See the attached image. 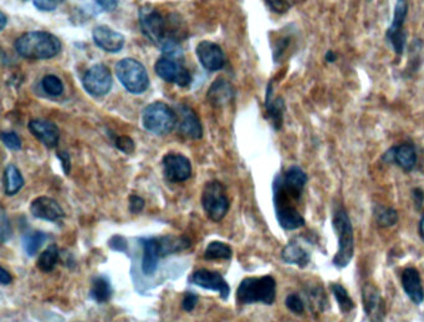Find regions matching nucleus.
Returning <instances> with one entry per match:
<instances>
[{
    "label": "nucleus",
    "instance_id": "14",
    "mask_svg": "<svg viewBox=\"0 0 424 322\" xmlns=\"http://www.w3.org/2000/svg\"><path fill=\"white\" fill-rule=\"evenodd\" d=\"M199 63L208 71L221 70L226 65V54L219 45L212 41H202L197 46Z\"/></svg>",
    "mask_w": 424,
    "mask_h": 322
},
{
    "label": "nucleus",
    "instance_id": "23",
    "mask_svg": "<svg viewBox=\"0 0 424 322\" xmlns=\"http://www.w3.org/2000/svg\"><path fill=\"white\" fill-rule=\"evenodd\" d=\"M140 242L143 247L142 270L146 275H152L157 270L158 260L162 258L158 238H142Z\"/></svg>",
    "mask_w": 424,
    "mask_h": 322
},
{
    "label": "nucleus",
    "instance_id": "20",
    "mask_svg": "<svg viewBox=\"0 0 424 322\" xmlns=\"http://www.w3.org/2000/svg\"><path fill=\"white\" fill-rule=\"evenodd\" d=\"M362 301L366 315L370 317L371 321L382 322L385 316V302L375 285H366L362 291Z\"/></svg>",
    "mask_w": 424,
    "mask_h": 322
},
{
    "label": "nucleus",
    "instance_id": "41",
    "mask_svg": "<svg viewBox=\"0 0 424 322\" xmlns=\"http://www.w3.org/2000/svg\"><path fill=\"white\" fill-rule=\"evenodd\" d=\"M198 304V296L193 292H186V295L183 297L182 307L183 310L187 312L193 311L194 307Z\"/></svg>",
    "mask_w": 424,
    "mask_h": 322
},
{
    "label": "nucleus",
    "instance_id": "26",
    "mask_svg": "<svg viewBox=\"0 0 424 322\" xmlns=\"http://www.w3.org/2000/svg\"><path fill=\"white\" fill-rule=\"evenodd\" d=\"M3 183L6 195H15L24 186V178L14 165H8L4 169Z\"/></svg>",
    "mask_w": 424,
    "mask_h": 322
},
{
    "label": "nucleus",
    "instance_id": "45",
    "mask_svg": "<svg viewBox=\"0 0 424 322\" xmlns=\"http://www.w3.org/2000/svg\"><path fill=\"white\" fill-rule=\"evenodd\" d=\"M412 197H413L414 205L417 210H420L424 202V192L420 188H414L412 192Z\"/></svg>",
    "mask_w": 424,
    "mask_h": 322
},
{
    "label": "nucleus",
    "instance_id": "29",
    "mask_svg": "<svg viewBox=\"0 0 424 322\" xmlns=\"http://www.w3.org/2000/svg\"><path fill=\"white\" fill-rule=\"evenodd\" d=\"M373 217L376 219L377 224L383 228L396 226L398 221L397 210L385 207V205H377L373 208Z\"/></svg>",
    "mask_w": 424,
    "mask_h": 322
},
{
    "label": "nucleus",
    "instance_id": "42",
    "mask_svg": "<svg viewBox=\"0 0 424 322\" xmlns=\"http://www.w3.org/2000/svg\"><path fill=\"white\" fill-rule=\"evenodd\" d=\"M143 208H145V200H143V198H141L139 195H134V194L129 197V212L131 213L137 214V213L142 212Z\"/></svg>",
    "mask_w": 424,
    "mask_h": 322
},
{
    "label": "nucleus",
    "instance_id": "48",
    "mask_svg": "<svg viewBox=\"0 0 424 322\" xmlns=\"http://www.w3.org/2000/svg\"><path fill=\"white\" fill-rule=\"evenodd\" d=\"M325 59L328 63H333L336 60V54L333 51H328V54L325 55Z\"/></svg>",
    "mask_w": 424,
    "mask_h": 322
},
{
    "label": "nucleus",
    "instance_id": "37",
    "mask_svg": "<svg viewBox=\"0 0 424 322\" xmlns=\"http://www.w3.org/2000/svg\"><path fill=\"white\" fill-rule=\"evenodd\" d=\"M3 143L11 150H19L22 148V140L15 132H3L1 134Z\"/></svg>",
    "mask_w": 424,
    "mask_h": 322
},
{
    "label": "nucleus",
    "instance_id": "30",
    "mask_svg": "<svg viewBox=\"0 0 424 322\" xmlns=\"http://www.w3.org/2000/svg\"><path fill=\"white\" fill-rule=\"evenodd\" d=\"M59 249L53 244L50 247H46L38 259V268L44 271V273H50L54 270L58 260H59Z\"/></svg>",
    "mask_w": 424,
    "mask_h": 322
},
{
    "label": "nucleus",
    "instance_id": "51",
    "mask_svg": "<svg viewBox=\"0 0 424 322\" xmlns=\"http://www.w3.org/2000/svg\"><path fill=\"white\" fill-rule=\"evenodd\" d=\"M61 1H64V0H61Z\"/></svg>",
    "mask_w": 424,
    "mask_h": 322
},
{
    "label": "nucleus",
    "instance_id": "17",
    "mask_svg": "<svg viewBox=\"0 0 424 322\" xmlns=\"http://www.w3.org/2000/svg\"><path fill=\"white\" fill-rule=\"evenodd\" d=\"M92 38L97 46L108 53H118L124 45V37L106 25H100L94 29Z\"/></svg>",
    "mask_w": 424,
    "mask_h": 322
},
{
    "label": "nucleus",
    "instance_id": "25",
    "mask_svg": "<svg viewBox=\"0 0 424 322\" xmlns=\"http://www.w3.org/2000/svg\"><path fill=\"white\" fill-rule=\"evenodd\" d=\"M208 101L215 105V106H221L224 103H229L233 97V89L231 84L224 80L215 81L214 84L208 91Z\"/></svg>",
    "mask_w": 424,
    "mask_h": 322
},
{
    "label": "nucleus",
    "instance_id": "18",
    "mask_svg": "<svg viewBox=\"0 0 424 322\" xmlns=\"http://www.w3.org/2000/svg\"><path fill=\"white\" fill-rule=\"evenodd\" d=\"M276 219L285 231H296L305 226L304 217L290 205L289 200H274Z\"/></svg>",
    "mask_w": 424,
    "mask_h": 322
},
{
    "label": "nucleus",
    "instance_id": "24",
    "mask_svg": "<svg viewBox=\"0 0 424 322\" xmlns=\"http://www.w3.org/2000/svg\"><path fill=\"white\" fill-rule=\"evenodd\" d=\"M281 259L286 264L297 265L300 268H305L311 260L310 254L297 243H289L281 252Z\"/></svg>",
    "mask_w": 424,
    "mask_h": 322
},
{
    "label": "nucleus",
    "instance_id": "13",
    "mask_svg": "<svg viewBox=\"0 0 424 322\" xmlns=\"http://www.w3.org/2000/svg\"><path fill=\"white\" fill-rule=\"evenodd\" d=\"M189 281L199 288L207 289V290L217 291L224 300H226L231 294L229 285L218 271H212L208 269H199L197 271H194Z\"/></svg>",
    "mask_w": 424,
    "mask_h": 322
},
{
    "label": "nucleus",
    "instance_id": "22",
    "mask_svg": "<svg viewBox=\"0 0 424 322\" xmlns=\"http://www.w3.org/2000/svg\"><path fill=\"white\" fill-rule=\"evenodd\" d=\"M402 288L413 304L420 305L423 302L424 289L417 269L407 268L403 270Z\"/></svg>",
    "mask_w": 424,
    "mask_h": 322
},
{
    "label": "nucleus",
    "instance_id": "8",
    "mask_svg": "<svg viewBox=\"0 0 424 322\" xmlns=\"http://www.w3.org/2000/svg\"><path fill=\"white\" fill-rule=\"evenodd\" d=\"M82 85L87 94H90L91 96H105L113 86L111 72L105 65H94L82 77Z\"/></svg>",
    "mask_w": 424,
    "mask_h": 322
},
{
    "label": "nucleus",
    "instance_id": "49",
    "mask_svg": "<svg viewBox=\"0 0 424 322\" xmlns=\"http://www.w3.org/2000/svg\"><path fill=\"white\" fill-rule=\"evenodd\" d=\"M419 233H420V236H422L424 242V213L422 219H420V223H419Z\"/></svg>",
    "mask_w": 424,
    "mask_h": 322
},
{
    "label": "nucleus",
    "instance_id": "6",
    "mask_svg": "<svg viewBox=\"0 0 424 322\" xmlns=\"http://www.w3.org/2000/svg\"><path fill=\"white\" fill-rule=\"evenodd\" d=\"M116 76L131 94H143L150 86V77L145 66L134 59L121 60L116 64Z\"/></svg>",
    "mask_w": 424,
    "mask_h": 322
},
{
    "label": "nucleus",
    "instance_id": "3",
    "mask_svg": "<svg viewBox=\"0 0 424 322\" xmlns=\"http://www.w3.org/2000/svg\"><path fill=\"white\" fill-rule=\"evenodd\" d=\"M333 226L338 234V247L333 264L338 269L349 266L354 255V228L344 207L333 210Z\"/></svg>",
    "mask_w": 424,
    "mask_h": 322
},
{
    "label": "nucleus",
    "instance_id": "46",
    "mask_svg": "<svg viewBox=\"0 0 424 322\" xmlns=\"http://www.w3.org/2000/svg\"><path fill=\"white\" fill-rule=\"evenodd\" d=\"M95 1L106 11H116L118 6L117 0H95Z\"/></svg>",
    "mask_w": 424,
    "mask_h": 322
},
{
    "label": "nucleus",
    "instance_id": "28",
    "mask_svg": "<svg viewBox=\"0 0 424 322\" xmlns=\"http://www.w3.org/2000/svg\"><path fill=\"white\" fill-rule=\"evenodd\" d=\"M90 296L98 304L108 302L113 296V288L110 280L106 276H96L92 280Z\"/></svg>",
    "mask_w": 424,
    "mask_h": 322
},
{
    "label": "nucleus",
    "instance_id": "16",
    "mask_svg": "<svg viewBox=\"0 0 424 322\" xmlns=\"http://www.w3.org/2000/svg\"><path fill=\"white\" fill-rule=\"evenodd\" d=\"M29 131L48 148H55L59 143L60 132L58 126L48 120H32L29 122Z\"/></svg>",
    "mask_w": 424,
    "mask_h": 322
},
{
    "label": "nucleus",
    "instance_id": "50",
    "mask_svg": "<svg viewBox=\"0 0 424 322\" xmlns=\"http://www.w3.org/2000/svg\"><path fill=\"white\" fill-rule=\"evenodd\" d=\"M0 20H1V27H0V30H4L6 25V16L4 13H1V15H0Z\"/></svg>",
    "mask_w": 424,
    "mask_h": 322
},
{
    "label": "nucleus",
    "instance_id": "9",
    "mask_svg": "<svg viewBox=\"0 0 424 322\" xmlns=\"http://www.w3.org/2000/svg\"><path fill=\"white\" fill-rule=\"evenodd\" d=\"M157 75L167 82L177 84L178 86L186 87L191 85L192 76L187 67L171 56L162 58L155 65Z\"/></svg>",
    "mask_w": 424,
    "mask_h": 322
},
{
    "label": "nucleus",
    "instance_id": "11",
    "mask_svg": "<svg viewBox=\"0 0 424 322\" xmlns=\"http://www.w3.org/2000/svg\"><path fill=\"white\" fill-rule=\"evenodd\" d=\"M307 182V173L300 167L293 166L284 173V176L275 178L274 184L279 187L291 200L301 198V194Z\"/></svg>",
    "mask_w": 424,
    "mask_h": 322
},
{
    "label": "nucleus",
    "instance_id": "1",
    "mask_svg": "<svg viewBox=\"0 0 424 322\" xmlns=\"http://www.w3.org/2000/svg\"><path fill=\"white\" fill-rule=\"evenodd\" d=\"M140 24L142 32L150 41L161 46L167 54L172 55L177 49L178 32L181 29L169 22V19L152 8H142L140 11Z\"/></svg>",
    "mask_w": 424,
    "mask_h": 322
},
{
    "label": "nucleus",
    "instance_id": "31",
    "mask_svg": "<svg viewBox=\"0 0 424 322\" xmlns=\"http://www.w3.org/2000/svg\"><path fill=\"white\" fill-rule=\"evenodd\" d=\"M233 250L226 243L212 242L205 247V260H231Z\"/></svg>",
    "mask_w": 424,
    "mask_h": 322
},
{
    "label": "nucleus",
    "instance_id": "35",
    "mask_svg": "<svg viewBox=\"0 0 424 322\" xmlns=\"http://www.w3.org/2000/svg\"><path fill=\"white\" fill-rule=\"evenodd\" d=\"M268 108L269 117L273 121V124L276 129H280L283 124V112H284V103L281 98L275 100L273 103L268 101L266 103Z\"/></svg>",
    "mask_w": 424,
    "mask_h": 322
},
{
    "label": "nucleus",
    "instance_id": "47",
    "mask_svg": "<svg viewBox=\"0 0 424 322\" xmlns=\"http://www.w3.org/2000/svg\"><path fill=\"white\" fill-rule=\"evenodd\" d=\"M0 283L1 285H9L11 283V275L9 274V271L6 269H0Z\"/></svg>",
    "mask_w": 424,
    "mask_h": 322
},
{
    "label": "nucleus",
    "instance_id": "44",
    "mask_svg": "<svg viewBox=\"0 0 424 322\" xmlns=\"http://www.w3.org/2000/svg\"><path fill=\"white\" fill-rule=\"evenodd\" d=\"M58 157H59L60 161L63 163L64 172L66 173V174H69L71 169V161L69 153H68V152H59V153H58Z\"/></svg>",
    "mask_w": 424,
    "mask_h": 322
},
{
    "label": "nucleus",
    "instance_id": "10",
    "mask_svg": "<svg viewBox=\"0 0 424 322\" xmlns=\"http://www.w3.org/2000/svg\"><path fill=\"white\" fill-rule=\"evenodd\" d=\"M409 14V3L407 0H397L393 13V20L391 27L387 32V39L392 45L394 53L402 55L406 45V34L403 32V25Z\"/></svg>",
    "mask_w": 424,
    "mask_h": 322
},
{
    "label": "nucleus",
    "instance_id": "27",
    "mask_svg": "<svg viewBox=\"0 0 424 322\" xmlns=\"http://www.w3.org/2000/svg\"><path fill=\"white\" fill-rule=\"evenodd\" d=\"M160 242V252L161 257H167L174 252H182L191 247V240L187 238H177V236H162L158 238Z\"/></svg>",
    "mask_w": 424,
    "mask_h": 322
},
{
    "label": "nucleus",
    "instance_id": "15",
    "mask_svg": "<svg viewBox=\"0 0 424 322\" xmlns=\"http://www.w3.org/2000/svg\"><path fill=\"white\" fill-rule=\"evenodd\" d=\"M383 161L387 163H396L403 171L411 172L417 165V152L412 143L404 142L402 145L396 146L387 150L383 156Z\"/></svg>",
    "mask_w": 424,
    "mask_h": 322
},
{
    "label": "nucleus",
    "instance_id": "19",
    "mask_svg": "<svg viewBox=\"0 0 424 322\" xmlns=\"http://www.w3.org/2000/svg\"><path fill=\"white\" fill-rule=\"evenodd\" d=\"M32 217L48 221H58L65 217V212L54 198L39 197L34 199L30 205Z\"/></svg>",
    "mask_w": 424,
    "mask_h": 322
},
{
    "label": "nucleus",
    "instance_id": "32",
    "mask_svg": "<svg viewBox=\"0 0 424 322\" xmlns=\"http://www.w3.org/2000/svg\"><path fill=\"white\" fill-rule=\"evenodd\" d=\"M331 291H333L335 299L338 301V307L342 314H347V312L352 311V309L354 307V302L352 299L349 297V292L345 289L344 286L341 284H331Z\"/></svg>",
    "mask_w": 424,
    "mask_h": 322
},
{
    "label": "nucleus",
    "instance_id": "38",
    "mask_svg": "<svg viewBox=\"0 0 424 322\" xmlns=\"http://www.w3.org/2000/svg\"><path fill=\"white\" fill-rule=\"evenodd\" d=\"M0 231H1V242L6 243L8 239H11V221L6 217V210L1 208V214H0Z\"/></svg>",
    "mask_w": 424,
    "mask_h": 322
},
{
    "label": "nucleus",
    "instance_id": "39",
    "mask_svg": "<svg viewBox=\"0 0 424 322\" xmlns=\"http://www.w3.org/2000/svg\"><path fill=\"white\" fill-rule=\"evenodd\" d=\"M115 145L117 147L118 150H122L124 153H132L134 150V142L132 141L131 137H127V136H120L115 141Z\"/></svg>",
    "mask_w": 424,
    "mask_h": 322
},
{
    "label": "nucleus",
    "instance_id": "21",
    "mask_svg": "<svg viewBox=\"0 0 424 322\" xmlns=\"http://www.w3.org/2000/svg\"><path fill=\"white\" fill-rule=\"evenodd\" d=\"M179 132L189 140H200L203 136L199 117L188 106L179 108Z\"/></svg>",
    "mask_w": 424,
    "mask_h": 322
},
{
    "label": "nucleus",
    "instance_id": "33",
    "mask_svg": "<svg viewBox=\"0 0 424 322\" xmlns=\"http://www.w3.org/2000/svg\"><path fill=\"white\" fill-rule=\"evenodd\" d=\"M45 240H46V236L44 234L43 231H35V233H32V234L25 236L24 238V247H25L27 255L34 257L38 252L39 249L43 247Z\"/></svg>",
    "mask_w": 424,
    "mask_h": 322
},
{
    "label": "nucleus",
    "instance_id": "40",
    "mask_svg": "<svg viewBox=\"0 0 424 322\" xmlns=\"http://www.w3.org/2000/svg\"><path fill=\"white\" fill-rule=\"evenodd\" d=\"M61 0H34V6L38 8L39 11H53L58 8Z\"/></svg>",
    "mask_w": 424,
    "mask_h": 322
},
{
    "label": "nucleus",
    "instance_id": "12",
    "mask_svg": "<svg viewBox=\"0 0 424 322\" xmlns=\"http://www.w3.org/2000/svg\"><path fill=\"white\" fill-rule=\"evenodd\" d=\"M162 163L165 176L169 182H186L192 176V163L183 155L168 153Z\"/></svg>",
    "mask_w": 424,
    "mask_h": 322
},
{
    "label": "nucleus",
    "instance_id": "43",
    "mask_svg": "<svg viewBox=\"0 0 424 322\" xmlns=\"http://www.w3.org/2000/svg\"><path fill=\"white\" fill-rule=\"evenodd\" d=\"M110 247L115 249V250L124 252V250H126V240H124L122 236H113V239L110 240Z\"/></svg>",
    "mask_w": 424,
    "mask_h": 322
},
{
    "label": "nucleus",
    "instance_id": "2",
    "mask_svg": "<svg viewBox=\"0 0 424 322\" xmlns=\"http://www.w3.org/2000/svg\"><path fill=\"white\" fill-rule=\"evenodd\" d=\"M16 53L24 59H53L61 51V43L53 34L46 32H25L16 40Z\"/></svg>",
    "mask_w": 424,
    "mask_h": 322
},
{
    "label": "nucleus",
    "instance_id": "4",
    "mask_svg": "<svg viewBox=\"0 0 424 322\" xmlns=\"http://www.w3.org/2000/svg\"><path fill=\"white\" fill-rule=\"evenodd\" d=\"M275 299L276 281L270 275L262 278H247L243 280L236 290V300L240 305H250L257 302L273 305Z\"/></svg>",
    "mask_w": 424,
    "mask_h": 322
},
{
    "label": "nucleus",
    "instance_id": "5",
    "mask_svg": "<svg viewBox=\"0 0 424 322\" xmlns=\"http://www.w3.org/2000/svg\"><path fill=\"white\" fill-rule=\"evenodd\" d=\"M177 113L163 103H150L142 115V122L145 129L156 136H166L172 132L177 124Z\"/></svg>",
    "mask_w": 424,
    "mask_h": 322
},
{
    "label": "nucleus",
    "instance_id": "36",
    "mask_svg": "<svg viewBox=\"0 0 424 322\" xmlns=\"http://www.w3.org/2000/svg\"><path fill=\"white\" fill-rule=\"evenodd\" d=\"M285 305L290 310L291 312H294L296 315H301L305 307H304V301L301 300L300 296L297 294H290V295L286 297L285 300Z\"/></svg>",
    "mask_w": 424,
    "mask_h": 322
},
{
    "label": "nucleus",
    "instance_id": "34",
    "mask_svg": "<svg viewBox=\"0 0 424 322\" xmlns=\"http://www.w3.org/2000/svg\"><path fill=\"white\" fill-rule=\"evenodd\" d=\"M41 87L44 91L50 96L58 97L64 92V84L58 76L48 75L41 80Z\"/></svg>",
    "mask_w": 424,
    "mask_h": 322
},
{
    "label": "nucleus",
    "instance_id": "7",
    "mask_svg": "<svg viewBox=\"0 0 424 322\" xmlns=\"http://www.w3.org/2000/svg\"><path fill=\"white\" fill-rule=\"evenodd\" d=\"M202 205L210 220L218 223L223 219L229 210V199L224 186L218 181L207 183L202 193Z\"/></svg>",
    "mask_w": 424,
    "mask_h": 322
}]
</instances>
